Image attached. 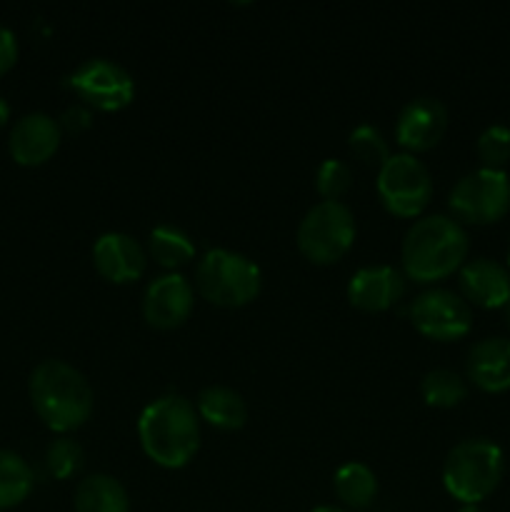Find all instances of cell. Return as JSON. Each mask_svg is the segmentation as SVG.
<instances>
[{
    "label": "cell",
    "instance_id": "6da1fadb",
    "mask_svg": "<svg viewBox=\"0 0 510 512\" xmlns=\"http://www.w3.org/2000/svg\"><path fill=\"white\" fill-rule=\"evenodd\" d=\"M468 250V233L458 220L448 215H425L410 225L403 238V275L418 285L438 283L463 268Z\"/></svg>",
    "mask_w": 510,
    "mask_h": 512
},
{
    "label": "cell",
    "instance_id": "7a4b0ae2",
    "mask_svg": "<svg viewBox=\"0 0 510 512\" xmlns=\"http://www.w3.org/2000/svg\"><path fill=\"white\" fill-rule=\"evenodd\" d=\"M138 438L143 453L155 465L168 470L185 468L200 448L198 410L183 395H163L140 413Z\"/></svg>",
    "mask_w": 510,
    "mask_h": 512
},
{
    "label": "cell",
    "instance_id": "3957f363",
    "mask_svg": "<svg viewBox=\"0 0 510 512\" xmlns=\"http://www.w3.org/2000/svg\"><path fill=\"white\" fill-rule=\"evenodd\" d=\"M28 395L38 418L53 433H73L93 415L95 395L80 370L63 360H43L28 380Z\"/></svg>",
    "mask_w": 510,
    "mask_h": 512
},
{
    "label": "cell",
    "instance_id": "277c9868",
    "mask_svg": "<svg viewBox=\"0 0 510 512\" xmlns=\"http://www.w3.org/2000/svg\"><path fill=\"white\" fill-rule=\"evenodd\" d=\"M503 473V450L488 438H470L450 448L443 463V485L458 503L480 505L498 490Z\"/></svg>",
    "mask_w": 510,
    "mask_h": 512
},
{
    "label": "cell",
    "instance_id": "5b68a950",
    "mask_svg": "<svg viewBox=\"0 0 510 512\" xmlns=\"http://www.w3.org/2000/svg\"><path fill=\"white\" fill-rule=\"evenodd\" d=\"M263 275L245 255L225 248H213L198 260L195 290L200 298L218 308H243L260 295Z\"/></svg>",
    "mask_w": 510,
    "mask_h": 512
},
{
    "label": "cell",
    "instance_id": "8992f818",
    "mask_svg": "<svg viewBox=\"0 0 510 512\" xmlns=\"http://www.w3.org/2000/svg\"><path fill=\"white\" fill-rule=\"evenodd\" d=\"M355 218L343 203H315L298 225V250L315 265H333L353 248Z\"/></svg>",
    "mask_w": 510,
    "mask_h": 512
},
{
    "label": "cell",
    "instance_id": "52a82bcc",
    "mask_svg": "<svg viewBox=\"0 0 510 512\" xmlns=\"http://www.w3.org/2000/svg\"><path fill=\"white\" fill-rule=\"evenodd\" d=\"M448 208L460 225H493L510 210V178L505 170L478 168L450 190Z\"/></svg>",
    "mask_w": 510,
    "mask_h": 512
},
{
    "label": "cell",
    "instance_id": "ba28073f",
    "mask_svg": "<svg viewBox=\"0 0 510 512\" xmlns=\"http://www.w3.org/2000/svg\"><path fill=\"white\" fill-rule=\"evenodd\" d=\"M378 198L398 218H418L433 200V178L415 155H390L378 170Z\"/></svg>",
    "mask_w": 510,
    "mask_h": 512
},
{
    "label": "cell",
    "instance_id": "9c48e42d",
    "mask_svg": "<svg viewBox=\"0 0 510 512\" xmlns=\"http://www.w3.org/2000/svg\"><path fill=\"white\" fill-rule=\"evenodd\" d=\"M410 323L423 338L453 343L465 338L473 328V308L460 293L433 288L420 293L408 308Z\"/></svg>",
    "mask_w": 510,
    "mask_h": 512
},
{
    "label": "cell",
    "instance_id": "30bf717a",
    "mask_svg": "<svg viewBox=\"0 0 510 512\" xmlns=\"http://www.w3.org/2000/svg\"><path fill=\"white\" fill-rule=\"evenodd\" d=\"M68 88L85 105L103 113L128 108L135 95V83L123 65L108 58H90L68 78Z\"/></svg>",
    "mask_w": 510,
    "mask_h": 512
},
{
    "label": "cell",
    "instance_id": "8fae6325",
    "mask_svg": "<svg viewBox=\"0 0 510 512\" xmlns=\"http://www.w3.org/2000/svg\"><path fill=\"white\" fill-rule=\"evenodd\" d=\"M193 305L195 290L183 275H160L143 295V318L155 330H175L190 318Z\"/></svg>",
    "mask_w": 510,
    "mask_h": 512
},
{
    "label": "cell",
    "instance_id": "7c38bea8",
    "mask_svg": "<svg viewBox=\"0 0 510 512\" xmlns=\"http://www.w3.org/2000/svg\"><path fill=\"white\" fill-rule=\"evenodd\" d=\"M445 130H448V110H445V105L440 100L423 95V98H413L410 103L403 105L398 123H395V138H398L400 148L415 155L433 150L443 140Z\"/></svg>",
    "mask_w": 510,
    "mask_h": 512
},
{
    "label": "cell",
    "instance_id": "4fadbf2b",
    "mask_svg": "<svg viewBox=\"0 0 510 512\" xmlns=\"http://www.w3.org/2000/svg\"><path fill=\"white\" fill-rule=\"evenodd\" d=\"M63 128L48 113H28L13 125L8 135L10 158L25 168L43 165L58 153Z\"/></svg>",
    "mask_w": 510,
    "mask_h": 512
},
{
    "label": "cell",
    "instance_id": "5bb4252c",
    "mask_svg": "<svg viewBox=\"0 0 510 512\" xmlns=\"http://www.w3.org/2000/svg\"><path fill=\"white\" fill-rule=\"evenodd\" d=\"M93 265L108 283L125 285L143 278L148 255L128 233H105L93 245Z\"/></svg>",
    "mask_w": 510,
    "mask_h": 512
},
{
    "label": "cell",
    "instance_id": "9a60e30c",
    "mask_svg": "<svg viewBox=\"0 0 510 512\" xmlns=\"http://www.w3.org/2000/svg\"><path fill=\"white\" fill-rule=\"evenodd\" d=\"M405 295V275L393 265H368L348 283V300L363 313H383Z\"/></svg>",
    "mask_w": 510,
    "mask_h": 512
},
{
    "label": "cell",
    "instance_id": "2e32d148",
    "mask_svg": "<svg viewBox=\"0 0 510 512\" xmlns=\"http://www.w3.org/2000/svg\"><path fill=\"white\" fill-rule=\"evenodd\" d=\"M458 285L468 305L478 308L498 310L510 300V270L490 258L468 260L458 270Z\"/></svg>",
    "mask_w": 510,
    "mask_h": 512
},
{
    "label": "cell",
    "instance_id": "e0dca14e",
    "mask_svg": "<svg viewBox=\"0 0 510 512\" xmlns=\"http://www.w3.org/2000/svg\"><path fill=\"white\" fill-rule=\"evenodd\" d=\"M468 380L483 393L510 390V340L485 338L468 350Z\"/></svg>",
    "mask_w": 510,
    "mask_h": 512
},
{
    "label": "cell",
    "instance_id": "ac0fdd59",
    "mask_svg": "<svg viewBox=\"0 0 510 512\" xmlns=\"http://www.w3.org/2000/svg\"><path fill=\"white\" fill-rule=\"evenodd\" d=\"M195 410L205 423L225 430V433L240 430L248 420V405H245L243 395L235 393L233 388H225V385H210V388L200 390Z\"/></svg>",
    "mask_w": 510,
    "mask_h": 512
},
{
    "label": "cell",
    "instance_id": "d6986e66",
    "mask_svg": "<svg viewBox=\"0 0 510 512\" xmlns=\"http://www.w3.org/2000/svg\"><path fill=\"white\" fill-rule=\"evenodd\" d=\"M75 512H130L128 490L113 475L95 473L78 483L73 498Z\"/></svg>",
    "mask_w": 510,
    "mask_h": 512
},
{
    "label": "cell",
    "instance_id": "ffe728a7",
    "mask_svg": "<svg viewBox=\"0 0 510 512\" xmlns=\"http://www.w3.org/2000/svg\"><path fill=\"white\" fill-rule=\"evenodd\" d=\"M333 488L335 495L348 508L355 510L370 508L373 500L378 498V478L365 463H345L343 468H338L333 478Z\"/></svg>",
    "mask_w": 510,
    "mask_h": 512
},
{
    "label": "cell",
    "instance_id": "44dd1931",
    "mask_svg": "<svg viewBox=\"0 0 510 512\" xmlns=\"http://www.w3.org/2000/svg\"><path fill=\"white\" fill-rule=\"evenodd\" d=\"M35 483L33 468L13 450L0 448V510L23 503Z\"/></svg>",
    "mask_w": 510,
    "mask_h": 512
},
{
    "label": "cell",
    "instance_id": "7402d4cb",
    "mask_svg": "<svg viewBox=\"0 0 510 512\" xmlns=\"http://www.w3.org/2000/svg\"><path fill=\"white\" fill-rule=\"evenodd\" d=\"M150 258L160 265V268H183L190 260L195 258V245L193 240L188 238V233H183L180 228H173V225H158L153 228L148 240Z\"/></svg>",
    "mask_w": 510,
    "mask_h": 512
},
{
    "label": "cell",
    "instance_id": "603a6c76",
    "mask_svg": "<svg viewBox=\"0 0 510 512\" xmlns=\"http://www.w3.org/2000/svg\"><path fill=\"white\" fill-rule=\"evenodd\" d=\"M420 393L430 408H455L468 398V385L455 370L435 368L425 373Z\"/></svg>",
    "mask_w": 510,
    "mask_h": 512
},
{
    "label": "cell",
    "instance_id": "cb8c5ba5",
    "mask_svg": "<svg viewBox=\"0 0 510 512\" xmlns=\"http://www.w3.org/2000/svg\"><path fill=\"white\" fill-rule=\"evenodd\" d=\"M348 148L360 163L370 165V168H383L390 158V148H388V140L383 138L378 128L373 125H358V128L350 133L348 138Z\"/></svg>",
    "mask_w": 510,
    "mask_h": 512
},
{
    "label": "cell",
    "instance_id": "d4e9b609",
    "mask_svg": "<svg viewBox=\"0 0 510 512\" xmlns=\"http://www.w3.org/2000/svg\"><path fill=\"white\" fill-rule=\"evenodd\" d=\"M83 463H85L83 448H80L78 440L68 438V435L55 438L53 443L48 445V450H45V465H48V473L58 480L73 478V475L83 468Z\"/></svg>",
    "mask_w": 510,
    "mask_h": 512
},
{
    "label": "cell",
    "instance_id": "484cf974",
    "mask_svg": "<svg viewBox=\"0 0 510 512\" xmlns=\"http://www.w3.org/2000/svg\"><path fill=\"white\" fill-rule=\"evenodd\" d=\"M475 153L480 158V168L505 170V165L510 163V128L505 125L485 128L475 143Z\"/></svg>",
    "mask_w": 510,
    "mask_h": 512
},
{
    "label": "cell",
    "instance_id": "4316f807",
    "mask_svg": "<svg viewBox=\"0 0 510 512\" xmlns=\"http://www.w3.org/2000/svg\"><path fill=\"white\" fill-rule=\"evenodd\" d=\"M350 185H353V173L343 160H325L315 170V190L325 203H340Z\"/></svg>",
    "mask_w": 510,
    "mask_h": 512
},
{
    "label": "cell",
    "instance_id": "83f0119b",
    "mask_svg": "<svg viewBox=\"0 0 510 512\" xmlns=\"http://www.w3.org/2000/svg\"><path fill=\"white\" fill-rule=\"evenodd\" d=\"M18 60V38L10 28L0 25V75L8 73Z\"/></svg>",
    "mask_w": 510,
    "mask_h": 512
},
{
    "label": "cell",
    "instance_id": "f1b7e54d",
    "mask_svg": "<svg viewBox=\"0 0 510 512\" xmlns=\"http://www.w3.org/2000/svg\"><path fill=\"white\" fill-rule=\"evenodd\" d=\"M90 125V115L88 110L83 108H70L68 113L63 115V120H60V128L70 130V133H78L80 128H88Z\"/></svg>",
    "mask_w": 510,
    "mask_h": 512
},
{
    "label": "cell",
    "instance_id": "f546056e",
    "mask_svg": "<svg viewBox=\"0 0 510 512\" xmlns=\"http://www.w3.org/2000/svg\"><path fill=\"white\" fill-rule=\"evenodd\" d=\"M8 118H10V108H8V103H5V100L0 98V128H3V125L8 123Z\"/></svg>",
    "mask_w": 510,
    "mask_h": 512
},
{
    "label": "cell",
    "instance_id": "4dcf8cb0",
    "mask_svg": "<svg viewBox=\"0 0 510 512\" xmlns=\"http://www.w3.org/2000/svg\"><path fill=\"white\" fill-rule=\"evenodd\" d=\"M313 512H345V510H340V508H333V505H320V508H315Z\"/></svg>",
    "mask_w": 510,
    "mask_h": 512
},
{
    "label": "cell",
    "instance_id": "1f68e13d",
    "mask_svg": "<svg viewBox=\"0 0 510 512\" xmlns=\"http://www.w3.org/2000/svg\"><path fill=\"white\" fill-rule=\"evenodd\" d=\"M458 512H485V510L480 508V505H463Z\"/></svg>",
    "mask_w": 510,
    "mask_h": 512
},
{
    "label": "cell",
    "instance_id": "d6a6232c",
    "mask_svg": "<svg viewBox=\"0 0 510 512\" xmlns=\"http://www.w3.org/2000/svg\"><path fill=\"white\" fill-rule=\"evenodd\" d=\"M503 315H505V325H508V328H510V300H508V303H505Z\"/></svg>",
    "mask_w": 510,
    "mask_h": 512
},
{
    "label": "cell",
    "instance_id": "836d02e7",
    "mask_svg": "<svg viewBox=\"0 0 510 512\" xmlns=\"http://www.w3.org/2000/svg\"><path fill=\"white\" fill-rule=\"evenodd\" d=\"M505 268L510 270V245H508V265H505Z\"/></svg>",
    "mask_w": 510,
    "mask_h": 512
}]
</instances>
